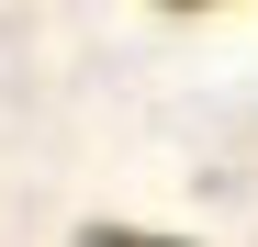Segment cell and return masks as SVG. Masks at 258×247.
<instances>
[{
	"label": "cell",
	"mask_w": 258,
	"mask_h": 247,
	"mask_svg": "<svg viewBox=\"0 0 258 247\" xmlns=\"http://www.w3.org/2000/svg\"><path fill=\"white\" fill-rule=\"evenodd\" d=\"M180 12H202V0H180Z\"/></svg>",
	"instance_id": "6da1fadb"
}]
</instances>
